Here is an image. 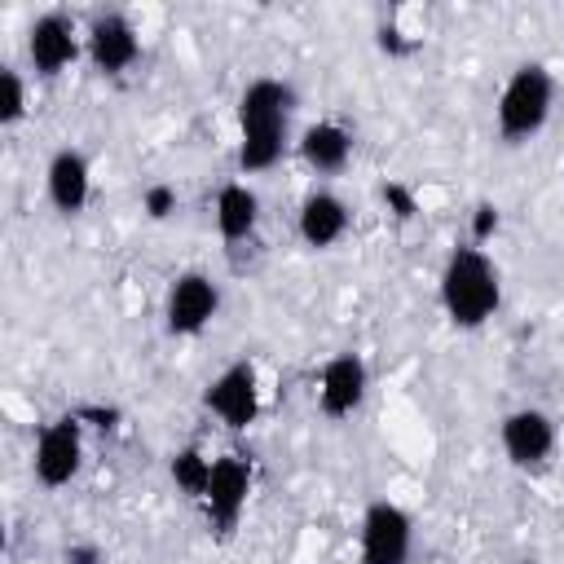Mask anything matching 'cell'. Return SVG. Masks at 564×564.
I'll return each instance as SVG.
<instances>
[{
    "label": "cell",
    "instance_id": "cell-1",
    "mask_svg": "<svg viewBox=\"0 0 564 564\" xmlns=\"http://www.w3.org/2000/svg\"><path fill=\"white\" fill-rule=\"evenodd\" d=\"M295 110V88L278 75H260L238 93V167L269 172L286 154V128Z\"/></svg>",
    "mask_w": 564,
    "mask_h": 564
},
{
    "label": "cell",
    "instance_id": "cell-2",
    "mask_svg": "<svg viewBox=\"0 0 564 564\" xmlns=\"http://www.w3.org/2000/svg\"><path fill=\"white\" fill-rule=\"evenodd\" d=\"M436 295H441L445 317L458 330H476L502 304V273H498V264H494V256L485 247L463 242V247H454L445 256L441 278H436Z\"/></svg>",
    "mask_w": 564,
    "mask_h": 564
},
{
    "label": "cell",
    "instance_id": "cell-3",
    "mask_svg": "<svg viewBox=\"0 0 564 564\" xmlns=\"http://www.w3.org/2000/svg\"><path fill=\"white\" fill-rule=\"evenodd\" d=\"M551 110H555V75H551V66L546 62H520L507 75V84H502V93L494 101L498 137L507 145H524L529 137H538L546 128Z\"/></svg>",
    "mask_w": 564,
    "mask_h": 564
},
{
    "label": "cell",
    "instance_id": "cell-4",
    "mask_svg": "<svg viewBox=\"0 0 564 564\" xmlns=\"http://www.w3.org/2000/svg\"><path fill=\"white\" fill-rule=\"evenodd\" d=\"M84 57L93 62L97 75L119 79L137 66L141 57V35L123 9H97L84 26Z\"/></svg>",
    "mask_w": 564,
    "mask_h": 564
},
{
    "label": "cell",
    "instance_id": "cell-5",
    "mask_svg": "<svg viewBox=\"0 0 564 564\" xmlns=\"http://www.w3.org/2000/svg\"><path fill=\"white\" fill-rule=\"evenodd\" d=\"M79 57H84V26L70 13L48 9L26 26V62L40 79L66 75Z\"/></svg>",
    "mask_w": 564,
    "mask_h": 564
},
{
    "label": "cell",
    "instance_id": "cell-6",
    "mask_svg": "<svg viewBox=\"0 0 564 564\" xmlns=\"http://www.w3.org/2000/svg\"><path fill=\"white\" fill-rule=\"evenodd\" d=\"M84 467V423L79 414H62L40 427L31 449V471L44 489H66Z\"/></svg>",
    "mask_w": 564,
    "mask_h": 564
},
{
    "label": "cell",
    "instance_id": "cell-7",
    "mask_svg": "<svg viewBox=\"0 0 564 564\" xmlns=\"http://www.w3.org/2000/svg\"><path fill=\"white\" fill-rule=\"evenodd\" d=\"M361 564H410L414 555V520L392 498H375L361 511Z\"/></svg>",
    "mask_w": 564,
    "mask_h": 564
},
{
    "label": "cell",
    "instance_id": "cell-8",
    "mask_svg": "<svg viewBox=\"0 0 564 564\" xmlns=\"http://www.w3.org/2000/svg\"><path fill=\"white\" fill-rule=\"evenodd\" d=\"M251 480H256V471H251V458H247V454H238V449L216 454L212 480H207V489H203V498H198L203 511H207V524H212L216 533H234L238 516L247 511Z\"/></svg>",
    "mask_w": 564,
    "mask_h": 564
},
{
    "label": "cell",
    "instance_id": "cell-9",
    "mask_svg": "<svg viewBox=\"0 0 564 564\" xmlns=\"http://www.w3.org/2000/svg\"><path fill=\"white\" fill-rule=\"evenodd\" d=\"M220 313V286L198 273V269H185L176 273V282L167 286V300H163V322L172 335L189 339V335H203Z\"/></svg>",
    "mask_w": 564,
    "mask_h": 564
},
{
    "label": "cell",
    "instance_id": "cell-10",
    "mask_svg": "<svg viewBox=\"0 0 564 564\" xmlns=\"http://www.w3.org/2000/svg\"><path fill=\"white\" fill-rule=\"evenodd\" d=\"M203 405H207L229 432H247V427L260 419V370H256L251 361L225 366V370L207 383Z\"/></svg>",
    "mask_w": 564,
    "mask_h": 564
},
{
    "label": "cell",
    "instance_id": "cell-11",
    "mask_svg": "<svg viewBox=\"0 0 564 564\" xmlns=\"http://www.w3.org/2000/svg\"><path fill=\"white\" fill-rule=\"evenodd\" d=\"M498 445H502L511 467H524V471L546 467L551 454H555V419L546 410H538V405H520V410L502 414Z\"/></svg>",
    "mask_w": 564,
    "mask_h": 564
},
{
    "label": "cell",
    "instance_id": "cell-12",
    "mask_svg": "<svg viewBox=\"0 0 564 564\" xmlns=\"http://www.w3.org/2000/svg\"><path fill=\"white\" fill-rule=\"evenodd\" d=\"M366 392H370V366H366L361 352L348 348V352H335V357L322 361V370H317V410L326 419L357 414Z\"/></svg>",
    "mask_w": 564,
    "mask_h": 564
},
{
    "label": "cell",
    "instance_id": "cell-13",
    "mask_svg": "<svg viewBox=\"0 0 564 564\" xmlns=\"http://www.w3.org/2000/svg\"><path fill=\"white\" fill-rule=\"evenodd\" d=\"M44 194H48L53 212L79 216L88 207V198H93V163H88V154L75 150V145L53 150V159L44 167Z\"/></svg>",
    "mask_w": 564,
    "mask_h": 564
},
{
    "label": "cell",
    "instance_id": "cell-14",
    "mask_svg": "<svg viewBox=\"0 0 564 564\" xmlns=\"http://www.w3.org/2000/svg\"><path fill=\"white\" fill-rule=\"evenodd\" d=\"M348 225H352V212H348V203H344L335 189H308V194L300 198L295 234H300L304 247L326 251V247H335V242L348 234Z\"/></svg>",
    "mask_w": 564,
    "mask_h": 564
},
{
    "label": "cell",
    "instance_id": "cell-15",
    "mask_svg": "<svg viewBox=\"0 0 564 564\" xmlns=\"http://www.w3.org/2000/svg\"><path fill=\"white\" fill-rule=\"evenodd\" d=\"M212 220H216L220 242H229V247L251 242L256 229H260V194H256L247 181H225V185L216 189Z\"/></svg>",
    "mask_w": 564,
    "mask_h": 564
},
{
    "label": "cell",
    "instance_id": "cell-16",
    "mask_svg": "<svg viewBox=\"0 0 564 564\" xmlns=\"http://www.w3.org/2000/svg\"><path fill=\"white\" fill-rule=\"evenodd\" d=\"M300 159L308 172L317 176H339L348 163H352V132L339 123V119H317L300 132Z\"/></svg>",
    "mask_w": 564,
    "mask_h": 564
},
{
    "label": "cell",
    "instance_id": "cell-17",
    "mask_svg": "<svg viewBox=\"0 0 564 564\" xmlns=\"http://www.w3.org/2000/svg\"><path fill=\"white\" fill-rule=\"evenodd\" d=\"M212 463L216 458H207L198 445H185V449H176L172 454V463H167V476H172V485L185 494V498H203V489H207V480H212Z\"/></svg>",
    "mask_w": 564,
    "mask_h": 564
},
{
    "label": "cell",
    "instance_id": "cell-18",
    "mask_svg": "<svg viewBox=\"0 0 564 564\" xmlns=\"http://www.w3.org/2000/svg\"><path fill=\"white\" fill-rule=\"evenodd\" d=\"M31 115V88L18 66H0V128H18Z\"/></svg>",
    "mask_w": 564,
    "mask_h": 564
},
{
    "label": "cell",
    "instance_id": "cell-19",
    "mask_svg": "<svg viewBox=\"0 0 564 564\" xmlns=\"http://www.w3.org/2000/svg\"><path fill=\"white\" fill-rule=\"evenodd\" d=\"M176 185H163V181H154V185H145L141 189V212L150 216V220H167L172 212H176Z\"/></svg>",
    "mask_w": 564,
    "mask_h": 564
},
{
    "label": "cell",
    "instance_id": "cell-20",
    "mask_svg": "<svg viewBox=\"0 0 564 564\" xmlns=\"http://www.w3.org/2000/svg\"><path fill=\"white\" fill-rule=\"evenodd\" d=\"M498 225H502V216H498L494 203H476V207H471V242H476V247H485V242L498 234Z\"/></svg>",
    "mask_w": 564,
    "mask_h": 564
},
{
    "label": "cell",
    "instance_id": "cell-21",
    "mask_svg": "<svg viewBox=\"0 0 564 564\" xmlns=\"http://www.w3.org/2000/svg\"><path fill=\"white\" fill-rule=\"evenodd\" d=\"M62 564H106V555H101L97 542H70L62 551Z\"/></svg>",
    "mask_w": 564,
    "mask_h": 564
},
{
    "label": "cell",
    "instance_id": "cell-22",
    "mask_svg": "<svg viewBox=\"0 0 564 564\" xmlns=\"http://www.w3.org/2000/svg\"><path fill=\"white\" fill-rule=\"evenodd\" d=\"M520 564H533V560H520Z\"/></svg>",
    "mask_w": 564,
    "mask_h": 564
}]
</instances>
